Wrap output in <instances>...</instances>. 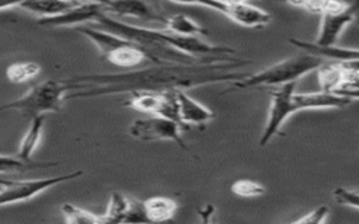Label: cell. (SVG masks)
Segmentation results:
<instances>
[{
    "label": "cell",
    "mask_w": 359,
    "mask_h": 224,
    "mask_svg": "<svg viewBox=\"0 0 359 224\" xmlns=\"http://www.w3.org/2000/svg\"><path fill=\"white\" fill-rule=\"evenodd\" d=\"M174 3H180V4H192V6H203V7H209L212 10H216L219 13H224L226 4L216 1V0H170Z\"/></svg>",
    "instance_id": "obj_27"
},
{
    "label": "cell",
    "mask_w": 359,
    "mask_h": 224,
    "mask_svg": "<svg viewBox=\"0 0 359 224\" xmlns=\"http://www.w3.org/2000/svg\"><path fill=\"white\" fill-rule=\"evenodd\" d=\"M184 127L167 118L158 115H150L149 118H140L130 123L129 134L140 141H172L181 148L188 150L187 143L182 139Z\"/></svg>",
    "instance_id": "obj_7"
},
{
    "label": "cell",
    "mask_w": 359,
    "mask_h": 224,
    "mask_svg": "<svg viewBox=\"0 0 359 224\" xmlns=\"http://www.w3.org/2000/svg\"><path fill=\"white\" fill-rule=\"evenodd\" d=\"M358 6L352 4L339 11H331L321 14L320 29L314 39L318 45H335L342 31L355 20Z\"/></svg>",
    "instance_id": "obj_9"
},
{
    "label": "cell",
    "mask_w": 359,
    "mask_h": 224,
    "mask_svg": "<svg viewBox=\"0 0 359 224\" xmlns=\"http://www.w3.org/2000/svg\"><path fill=\"white\" fill-rule=\"evenodd\" d=\"M323 64V59L307 52H303L296 56H289L283 60H279L264 70L244 76L240 80H236L229 91L234 90H250L262 85H283L286 83L297 81L300 77L307 73L318 69Z\"/></svg>",
    "instance_id": "obj_3"
},
{
    "label": "cell",
    "mask_w": 359,
    "mask_h": 224,
    "mask_svg": "<svg viewBox=\"0 0 359 224\" xmlns=\"http://www.w3.org/2000/svg\"><path fill=\"white\" fill-rule=\"evenodd\" d=\"M45 116L46 115H39V116L29 119V126H28L25 134L22 136L20 146H18V151H17V157L20 160H22L25 162H31V157L36 151V148L39 147V143H41V137H42V132H43V126H45Z\"/></svg>",
    "instance_id": "obj_16"
},
{
    "label": "cell",
    "mask_w": 359,
    "mask_h": 224,
    "mask_svg": "<svg viewBox=\"0 0 359 224\" xmlns=\"http://www.w3.org/2000/svg\"><path fill=\"white\" fill-rule=\"evenodd\" d=\"M83 3L81 0H24L22 10L38 15L39 18L56 17Z\"/></svg>",
    "instance_id": "obj_15"
},
{
    "label": "cell",
    "mask_w": 359,
    "mask_h": 224,
    "mask_svg": "<svg viewBox=\"0 0 359 224\" xmlns=\"http://www.w3.org/2000/svg\"><path fill=\"white\" fill-rule=\"evenodd\" d=\"M287 4L303 8L309 13H316V14H324V13H331V11H339L348 7V4L342 0H285Z\"/></svg>",
    "instance_id": "obj_20"
},
{
    "label": "cell",
    "mask_w": 359,
    "mask_h": 224,
    "mask_svg": "<svg viewBox=\"0 0 359 224\" xmlns=\"http://www.w3.org/2000/svg\"><path fill=\"white\" fill-rule=\"evenodd\" d=\"M328 211H330L328 206H320L316 210L307 213L306 216L294 220L293 223L294 224H321L325 221Z\"/></svg>",
    "instance_id": "obj_26"
},
{
    "label": "cell",
    "mask_w": 359,
    "mask_h": 224,
    "mask_svg": "<svg viewBox=\"0 0 359 224\" xmlns=\"http://www.w3.org/2000/svg\"><path fill=\"white\" fill-rule=\"evenodd\" d=\"M289 42L303 52H307L310 55H314L317 57H327L332 59L335 62H359V49H352V48H344L338 45H318L316 42H309V41H302L296 38H289Z\"/></svg>",
    "instance_id": "obj_13"
},
{
    "label": "cell",
    "mask_w": 359,
    "mask_h": 224,
    "mask_svg": "<svg viewBox=\"0 0 359 224\" xmlns=\"http://www.w3.org/2000/svg\"><path fill=\"white\" fill-rule=\"evenodd\" d=\"M104 13L105 7L102 3L83 1L79 6L56 17L39 18L38 24L42 27H73L77 24H94Z\"/></svg>",
    "instance_id": "obj_8"
},
{
    "label": "cell",
    "mask_w": 359,
    "mask_h": 224,
    "mask_svg": "<svg viewBox=\"0 0 359 224\" xmlns=\"http://www.w3.org/2000/svg\"><path fill=\"white\" fill-rule=\"evenodd\" d=\"M332 195L338 203L359 209V193L358 192L345 189V188H335Z\"/></svg>",
    "instance_id": "obj_25"
},
{
    "label": "cell",
    "mask_w": 359,
    "mask_h": 224,
    "mask_svg": "<svg viewBox=\"0 0 359 224\" xmlns=\"http://www.w3.org/2000/svg\"><path fill=\"white\" fill-rule=\"evenodd\" d=\"M0 172H3V169H0Z\"/></svg>",
    "instance_id": "obj_31"
},
{
    "label": "cell",
    "mask_w": 359,
    "mask_h": 224,
    "mask_svg": "<svg viewBox=\"0 0 359 224\" xmlns=\"http://www.w3.org/2000/svg\"><path fill=\"white\" fill-rule=\"evenodd\" d=\"M76 31L83 34L94 43L105 62L116 67L132 70L140 66L144 60H149L144 50L137 42L123 38L118 34L88 25L77 27Z\"/></svg>",
    "instance_id": "obj_4"
},
{
    "label": "cell",
    "mask_w": 359,
    "mask_h": 224,
    "mask_svg": "<svg viewBox=\"0 0 359 224\" xmlns=\"http://www.w3.org/2000/svg\"><path fill=\"white\" fill-rule=\"evenodd\" d=\"M72 90L67 78H49L32 85L22 97L0 106V111H17L28 119L49 112H59L66 101L65 92Z\"/></svg>",
    "instance_id": "obj_5"
},
{
    "label": "cell",
    "mask_w": 359,
    "mask_h": 224,
    "mask_svg": "<svg viewBox=\"0 0 359 224\" xmlns=\"http://www.w3.org/2000/svg\"><path fill=\"white\" fill-rule=\"evenodd\" d=\"M38 165H42V164L25 162L22 160H20L18 157H10V155L0 154V169H3V172L4 171H25V169H31Z\"/></svg>",
    "instance_id": "obj_24"
},
{
    "label": "cell",
    "mask_w": 359,
    "mask_h": 224,
    "mask_svg": "<svg viewBox=\"0 0 359 224\" xmlns=\"http://www.w3.org/2000/svg\"><path fill=\"white\" fill-rule=\"evenodd\" d=\"M132 199L123 193L114 190L109 197V203L105 214H102V223H125V217L130 207Z\"/></svg>",
    "instance_id": "obj_19"
},
{
    "label": "cell",
    "mask_w": 359,
    "mask_h": 224,
    "mask_svg": "<svg viewBox=\"0 0 359 224\" xmlns=\"http://www.w3.org/2000/svg\"><path fill=\"white\" fill-rule=\"evenodd\" d=\"M231 192L241 197H257L262 196L266 190L264 185L252 179H237L231 183Z\"/></svg>",
    "instance_id": "obj_23"
},
{
    "label": "cell",
    "mask_w": 359,
    "mask_h": 224,
    "mask_svg": "<svg viewBox=\"0 0 359 224\" xmlns=\"http://www.w3.org/2000/svg\"><path fill=\"white\" fill-rule=\"evenodd\" d=\"M83 175L81 169L57 175L52 178H41V179H27V181H0V206L25 202L36 195L48 190L52 186L63 183L66 181L76 179Z\"/></svg>",
    "instance_id": "obj_6"
},
{
    "label": "cell",
    "mask_w": 359,
    "mask_h": 224,
    "mask_svg": "<svg viewBox=\"0 0 359 224\" xmlns=\"http://www.w3.org/2000/svg\"><path fill=\"white\" fill-rule=\"evenodd\" d=\"M220 1L223 4H234V3H243V1H248V0H216Z\"/></svg>",
    "instance_id": "obj_29"
},
{
    "label": "cell",
    "mask_w": 359,
    "mask_h": 224,
    "mask_svg": "<svg viewBox=\"0 0 359 224\" xmlns=\"http://www.w3.org/2000/svg\"><path fill=\"white\" fill-rule=\"evenodd\" d=\"M143 204L149 223H161L171 220L177 211V203L170 197H149L143 202Z\"/></svg>",
    "instance_id": "obj_17"
},
{
    "label": "cell",
    "mask_w": 359,
    "mask_h": 224,
    "mask_svg": "<svg viewBox=\"0 0 359 224\" xmlns=\"http://www.w3.org/2000/svg\"><path fill=\"white\" fill-rule=\"evenodd\" d=\"M165 95L167 91H133L123 105L147 115H160Z\"/></svg>",
    "instance_id": "obj_14"
},
{
    "label": "cell",
    "mask_w": 359,
    "mask_h": 224,
    "mask_svg": "<svg viewBox=\"0 0 359 224\" xmlns=\"http://www.w3.org/2000/svg\"><path fill=\"white\" fill-rule=\"evenodd\" d=\"M62 216L69 224H102V217L81 207L65 203L60 207Z\"/></svg>",
    "instance_id": "obj_21"
},
{
    "label": "cell",
    "mask_w": 359,
    "mask_h": 224,
    "mask_svg": "<svg viewBox=\"0 0 359 224\" xmlns=\"http://www.w3.org/2000/svg\"><path fill=\"white\" fill-rule=\"evenodd\" d=\"M41 73V66L35 62H20V63H13L7 67L6 76L8 81L14 84L25 83L34 77H36Z\"/></svg>",
    "instance_id": "obj_22"
},
{
    "label": "cell",
    "mask_w": 359,
    "mask_h": 224,
    "mask_svg": "<svg viewBox=\"0 0 359 224\" xmlns=\"http://www.w3.org/2000/svg\"><path fill=\"white\" fill-rule=\"evenodd\" d=\"M177 99H178V111L180 119L185 130L191 126H202L210 122L215 118V113L202 105L201 102L195 101L189 97L185 90H177Z\"/></svg>",
    "instance_id": "obj_12"
},
{
    "label": "cell",
    "mask_w": 359,
    "mask_h": 224,
    "mask_svg": "<svg viewBox=\"0 0 359 224\" xmlns=\"http://www.w3.org/2000/svg\"><path fill=\"white\" fill-rule=\"evenodd\" d=\"M24 0H0V11L8 10L13 7H20Z\"/></svg>",
    "instance_id": "obj_28"
},
{
    "label": "cell",
    "mask_w": 359,
    "mask_h": 224,
    "mask_svg": "<svg viewBox=\"0 0 359 224\" xmlns=\"http://www.w3.org/2000/svg\"><path fill=\"white\" fill-rule=\"evenodd\" d=\"M296 81L286 83L279 88L271 91V104L268 118L259 137V146H266L273 136H276L285 120L299 112L309 109H334L348 106L355 97L335 94V92H294Z\"/></svg>",
    "instance_id": "obj_2"
},
{
    "label": "cell",
    "mask_w": 359,
    "mask_h": 224,
    "mask_svg": "<svg viewBox=\"0 0 359 224\" xmlns=\"http://www.w3.org/2000/svg\"><path fill=\"white\" fill-rule=\"evenodd\" d=\"M164 29L172 34L185 35V36H201L206 34V29L199 25L196 21L189 18L185 14H174L168 15L164 20Z\"/></svg>",
    "instance_id": "obj_18"
},
{
    "label": "cell",
    "mask_w": 359,
    "mask_h": 224,
    "mask_svg": "<svg viewBox=\"0 0 359 224\" xmlns=\"http://www.w3.org/2000/svg\"><path fill=\"white\" fill-rule=\"evenodd\" d=\"M247 63V62H244ZM238 63V64H244ZM234 63H206V64H177L153 63L149 67L132 69L125 73L87 74L67 78L76 92L66 95L72 98H88L114 95L133 91H170L187 90L198 85L219 83L224 80H240L245 74L219 73L220 69Z\"/></svg>",
    "instance_id": "obj_1"
},
{
    "label": "cell",
    "mask_w": 359,
    "mask_h": 224,
    "mask_svg": "<svg viewBox=\"0 0 359 224\" xmlns=\"http://www.w3.org/2000/svg\"><path fill=\"white\" fill-rule=\"evenodd\" d=\"M223 14L231 21H234L236 24L247 28H261L268 25L272 20L268 11L254 4H250L248 1L226 4Z\"/></svg>",
    "instance_id": "obj_11"
},
{
    "label": "cell",
    "mask_w": 359,
    "mask_h": 224,
    "mask_svg": "<svg viewBox=\"0 0 359 224\" xmlns=\"http://www.w3.org/2000/svg\"><path fill=\"white\" fill-rule=\"evenodd\" d=\"M0 186H1V185H0Z\"/></svg>",
    "instance_id": "obj_32"
},
{
    "label": "cell",
    "mask_w": 359,
    "mask_h": 224,
    "mask_svg": "<svg viewBox=\"0 0 359 224\" xmlns=\"http://www.w3.org/2000/svg\"><path fill=\"white\" fill-rule=\"evenodd\" d=\"M81 1H97V3H102L104 4L107 0H81Z\"/></svg>",
    "instance_id": "obj_30"
},
{
    "label": "cell",
    "mask_w": 359,
    "mask_h": 224,
    "mask_svg": "<svg viewBox=\"0 0 359 224\" xmlns=\"http://www.w3.org/2000/svg\"><path fill=\"white\" fill-rule=\"evenodd\" d=\"M105 13L111 17H130L142 21H156L164 24L167 15L160 13L146 0H107Z\"/></svg>",
    "instance_id": "obj_10"
}]
</instances>
